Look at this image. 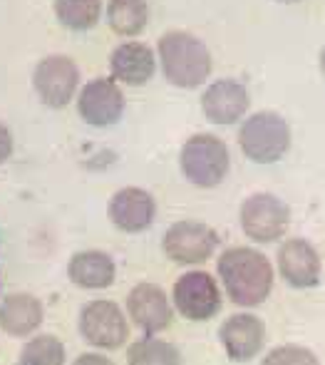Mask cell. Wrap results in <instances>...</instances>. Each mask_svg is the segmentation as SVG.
I'll return each mask as SVG.
<instances>
[{
    "mask_svg": "<svg viewBox=\"0 0 325 365\" xmlns=\"http://www.w3.org/2000/svg\"><path fill=\"white\" fill-rule=\"evenodd\" d=\"M219 279L236 306H259L273 291V266L266 254L249 246H234L219 256Z\"/></svg>",
    "mask_w": 325,
    "mask_h": 365,
    "instance_id": "1",
    "label": "cell"
},
{
    "mask_svg": "<svg viewBox=\"0 0 325 365\" xmlns=\"http://www.w3.org/2000/svg\"><path fill=\"white\" fill-rule=\"evenodd\" d=\"M162 73L174 87L194 90L211 75V53L196 35L184 30H169L157 45Z\"/></svg>",
    "mask_w": 325,
    "mask_h": 365,
    "instance_id": "2",
    "label": "cell"
},
{
    "mask_svg": "<svg viewBox=\"0 0 325 365\" xmlns=\"http://www.w3.org/2000/svg\"><path fill=\"white\" fill-rule=\"evenodd\" d=\"M77 331L95 351H117L130 341V318L120 303L110 298H92L80 308Z\"/></svg>",
    "mask_w": 325,
    "mask_h": 365,
    "instance_id": "3",
    "label": "cell"
},
{
    "mask_svg": "<svg viewBox=\"0 0 325 365\" xmlns=\"http://www.w3.org/2000/svg\"><path fill=\"white\" fill-rule=\"evenodd\" d=\"M241 152L256 164H273L291 149V127L278 112H256L239 130Z\"/></svg>",
    "mask_w": 325,
    "mask_h": 365,
    "instance_id": "4",
    "label": "cell"
},
{
    "mask_svg": "<svg viewBox=\"0 0 325 365\" xmlns=\"http://www.w3.org/2000/svg\"><path fill=\"white\" fill-rule=\"evenodd\" d=\"M179 164H182L184 177L194 187H219L231 167L229 147L224 145V140H219L214 135H194L184 142Z\"/></svg>",
    "mask_w": 325,
    "mask_h": 365,
    "instance_id": "5",
    "label": "cell"
},
{
    "mask_svg": "<svg viewBox=\"0 0 325 365\" xmlns=\"http://www.w3.org/2000/svg\"><path fill=\"white\" fill-rule=\"evenodd\" d=\"M33 87L45 107L63 110L80 92V68L67 55H48L35 65Z\"/></svg>",
    "mask_w": 325,
    "mask_h": 365,
    "instance_id": "6",
    "label": "cell"
},
{
    "mask_svg": "<svg viewBox=\"0 0 325 365\" xmlns=\"http://www.w3.org/2000/svg\"><path fill=\"white\" fill-rule=\"evenodd\" d=\"M291 209L276 194H254L241 204V229L256 244H271L286 236Z\"/></svg>",
    "mask_w": 325,
    "mask_h": 365,
    "instance_id": "7",
    "label": "cell"
},
{
    "mask_svg": "<svg viewBox=\"0 0 325 365\" xmlns=\"http://www.w3.org/2000/svg\"><path fill=\"white\" fill-rule=\"evenodd\" d=\"M216 246H219V234L209 224L194 219H182L177 224H172L162 241V249L167 254V259L184 266L209 261L214 256Z\"/></svg>",
    "mask_w": 325,
    "mask_h": 365,
    "instance_id": "8",
    "label": "cell"
},
{
    "mask_svg": "<svg viewBox=\"0 0 325 365\" xmlns=\"http://www.w3.org/2000/svg\"><path fill=\"white\" fill-rule=\"evenodd\" d=\"M172 306L187 321H209L221 308V289L206 271H187L174 284Z\"/></svg>",
    "mask_w": 325,
    "mask_h": 365,
    "instance_id": "9",
    "label": "cell"
},
{
    "mask_svg": "<svg viewBox=\"0 0 325 365\" xmlns=\"http://www.w3.org/2000/svg\"><path fill=\"white\" fill-rule=\"evenodd\" d=\"M77 112L90 127H112L125 115V92L112 77H95L77 92Z\"/></svg>",
    "mask_w": 325,
    "mask_h": 365,
    "instance_id": "10",
    "label": "cell"
},
{
    "mask_svg": "<svg viewBox=\"0 0 325 365\" xmlns=\"http://www.w3.org/2000/svg\"><path fill=\"white\" fill-rule=\"evenodd\" d=\"M127 318L132 326H137L144 336H157L167 331L174 321V306L169 301L167 291L157 284H137L127 293Z\"/></svg>",
    "mask_w": 325,
    "mask_h": 365,
    "instance_id": "11",
    "label": "cell"
},
{
    "mask_svg": "<svg viewBox=\"0 0 325 365\" xmlns=\"http://www.w3.org/2000/svg\"><path fill=\"white\" fill-rule=\"evenodd\" d=\"M107 217L112 226H117L125 234H142L157 219V202L142 187H125L112 194L107 204Z\"/></svg>",
    "mask_w": 325,
    "mask_h": 365,
    "instance_id": "12",
    "label": "cell"
},
{
    "mask_svg": "<svg viewBox=\"0 0 325 365\" xmlns=\"http://www.w3.org/2000/svg\"><path fill=\"white\" fill-rule=\"evenodd\" d=\"M219 341L231 361L246 363L261 353L266 343V323L254 313H236L221 323Z\"/></svg>",
    "mask_w": 325,
    "mask_h": 365,
    "instance_id": "13",
    "label": "cell"
},
{
    "mask_svg": "<svg viewBox=\"0 0 325 365\" xmlns=\"http://www.w3.org/2000/svg\"><path fill=\"white\" fill-rule=\"evenodd\" d=\"M278 271L291 289H311L321 281V256L306 239H286L278 249Z\"/></svg>",
    "mask_w": 325,
    "mask_h": 365,
    "instance_id": "14",
    "label": "cell"
},
{
    "mask_svg": "<svg viewBox=\"0 0 325 365\" xmlns=\"http://www.w3.org/2000/svg\"><path fill=\"white\" fill-rule=\"evenodd\" d=\"M45 323V306L38 296L25 291L0 298V331L15 341H25Z\"/></svg>",
    "mask_w": 325,
    "mask_h": 365,
    "instance_id": "15",
    "label": "cell"
},
{
    "mask_svg": "<svg viewBox=\"0 0 325 365\" xmlns=\"http://www.w3.org/2000/svg\"><path fill=\"white\" fill-rule=\"evenodd\" d=\"M249 105L251 97L246 85L231 77L211 82L201 97V110L206 120H211L214 125H234L249 112Z\"/></svg>",
    "mask_w": 325,
    "mask_h": 365,
    "instance_id": "16",
    "label": "cell"
},
{
    "mask_svg": "<svg viewBox=\"0 0 325 365\" xmlns=\"http://www.w3.org/2000/svg\"><path fill=\"white\" fill-rule=\"evenodd\" d=\"M67 279H70L72 286L82 291L110 289L117 279L115 259L100 249L75 251L67 261Z\"/></svg>",
    "mask_w": 325,
    "mask_h": 365,
    "instance_id": "17",
    "label": "cell"
},
{
    "mask_svg": "<svg viewBox=\"0 0 325 365\" xmlns=\"http://www.w3.org/2000/svg\"><path fill=\"white\" fill-rule=\"evenodd\" d=\"M154 70H157V58H154L152 48L144 43H137V40L117 45L110 55L112 80L122 82V85H130V87L147 85L154 77Z\"/></svg>",
    "mask_w": 325,
    "mask_h": 365,
    "instance_id": "18",
    "label": "cell"
},
{
    "mask_svg": "<svg viewBox=\"0 0 325 365\" xmlns=\"http://www.w3.org/2000/svg\"><path fill=\"white\" fill-rule=\"evenodd\" d=\"M149 20L147 0H107V25L122 38H137Z\"/></svg>",
    "mask_w": 325,
    "mask_h": 365,
    "instance_id": "19",
    "label": "cell"
},
{
    "mask_svg": "<svg viewBox=\"0 0 325 365\" xmlns=\"http://www.w3.org/2000/svg\"><path fill=\"white\" fill-rule=\"evenodd\" d=\"M127 365H184L182 353L174 343L164 338L144 336L130 343L127 348Z\"/></svg>",
    "mask_w": 325,
    "mask_h": 365,
    "instance_id": "20",
    "label": "cell"
},
{
    "mask_svg": "<svg viewBox=\"0 0 325 365\" xmlns=\"http://www.w3.org/2000/svg\"><path fill=\"white\" fill-rule=\"evenodd\" d=\"M67 348L53 333H33L18 353V365H65Z\"/></svg>",
    "mask_w": 325,
    "mask_h": 365,
    "instance_id": "21",
    "label": "cell"
},
{
    "mask_svg": "<svg viewBox=\"0 0 325 365\" xmlns=\"http://www.w3.org/2000/svg\"><path fill=\"white\" fill-rule=\"evenodd\" d=\"M55 18L75 33L92 30L102 18V0H55Z\"/></svg>",
    "mask_w": 325,
    "mask_h": 365,
    "instance_id": "22",
    "label": "cell"
},
{
    "mask_svg": "<svg viewBox=\"0 0 325 365\" xmlns=\"http://www.w3.org/2000/svg\"><path fill=\"white\" fill-rule=\"evenodd\" d=\"M261 365H321L311 348L303 346H278L266 353Z\"/></svg>",
    "mask_w": 325,
    "mask_h": 365,
    "instance_id": "23",
    "label": "cell"
},
{
    "mask_svg": "<svg viewBox=\"0 0 325 365\" xmlns=\"http://www.w3.org/2000/svg\"><path fill=\"white\" fill-rule=\"evenodd\" d=\"M70 365H117L112 358L105 356V351H85L75 358Z\"/></svg>",
    "mask_w": 325,
    "mask_h": 365,
    "instance_id": "24",
    "label": "cell"
},
{
    "mask_svg": "<svg viewBox=\"0 0 325 365\" xmlns=\"http://www.w3.org/2000/svg\"><path fill=\"white\" fill-rule=\"evenodd\" d=\"M13 132L8 130V127L0 122V164H5L10 159V154H13Z\"/></svg>",
    "mask_w": 325,
    "mask_h": 365,
    "instance_id": "25",
    "label": "cell"
},
{
    "mask_svg": "<svg viewBox=\"0 0 325 365\" xmlns=\"http://www.w3.org/2000/svg\"><path fill=\"white\" fill-rule=\"evenodd\" d=\"M321 68H323V75H325V48H323V53H321Z\"/></svg>",
    "mask_w": 325,
    "mask_h": 365,
    "instance_id": "26",
    "label": "cell"
},
{
    "mask_svg": "<svg viewBox=\"0 0 325 365\" xmlns=\"http://www.w3.org/2000/svg\"><path fill=\"white\" fill-rule=\"evenodd\" d=\"M281 3H298V0H281Z\"/></svg>",
    "mask_w": 325,
    "mask_h": 365,
    "instance_id": "27",
    "label": "cell"
}]
</instances>
